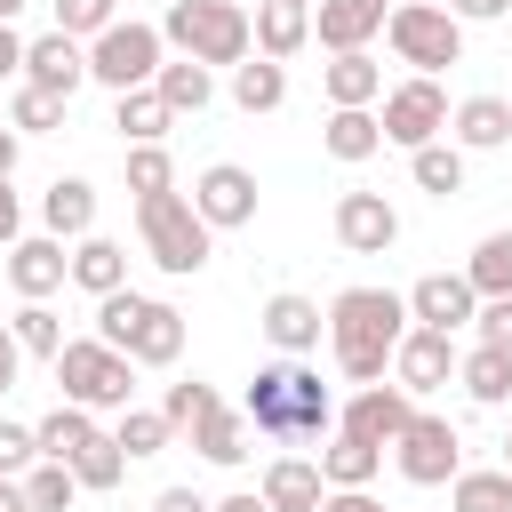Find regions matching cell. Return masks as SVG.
<instances>
[{
  "label": "cell",
  "mask_w": 512,
  "mask_h": 512,
  "mask_svg": "<svg viewBox=\"0 0 512 512\" xmlns=\"http://www.w3.org/2000/svg\"><path fill=\"white\" fill-rule=\"evenodd\" d=\"M384 16H392V0H312V40L328 56H344V48H368L384 32Z\"/></svg>",
  "instance_id": "cell-19"
},
{
  "label": "cell",
  "mask_w": 512,
  "mask_h": 512,
  "mask_svg": "<svg viewBox=\"0 0 512 512\" xmlns=\"http://www.w3.org/2000/svg\"><path fill=\"white\" fill-rule=\"evenodd\" d=\"M40 224H48L56 240L96 232V184H88V176H56V184L40 192Z\"/></svg>",
  "instance_id": "cell-25"
},
{
  "label": "cell",
  "mask_w": 512,
  "mask_h": 512,
  "mask_svg": "<svg viewBox=\"0 0 512 512\" xmlns=\"http://www.w3.org/2000/svg\"><path fill=\"white\" fill-rule=\"evenodd\" d=\"M152 96H160L176 120H192V112H208V104H216V72H208V64H192V56H160Z\"/></svg>",
  "instance_id": "cell-23"
},
{
  "label": "cell",
  "mask_w": 512,
  "mask_h": 512,
  "mask_svg": "<svg viewBox=\"0 0 512 512\" xmlns=\"http://www.w3.org/2000/svg\"><path fill=\"white\" fill-rule=\"evenodd\" d=\"M504 472H512V432H504Z\"/></svg>",
  "instance_id": "cell-57"
},
{
  "label": "cell",
  "mask_w": 512,
  "mask_h": 512,
  "mask_svg": "<svg viewBox=\"0 0 512 512\" xmlns=\"http://www.w3.org/2000/svg\"><path fill=\"white\" fill-rule=\"evenodd\" d=\"M272 512H320V496H328V480H320V464L312 456H272L264 464V488H256Z\"/></svg>",
  "instance_id": "cell-22"
},
{
  "label": "cell",
  "mask_w": 512,
  "mask_h": 512,
  "mask_svg": "<svg viewBox=\"0 0 512 512\" xmlns=\"http://www.w3.org/2000/svg\"><path fill=\"white\" fill-rule=\"evenodd\" d=\"M472 312H480V296H472V280L464 272H424L416 288H408V320L416 328H472Z\"/></svg>",
  "instance_id": "cell-17"
},
{
  "label": "cell",
  "mask_w": 512,
  "mask_h": 512,
  "mask_svg": "<svg viewBox=\"0 0 512 512\" xmlns=\"http://www.w3.org/2000/svg\"><path fill=\"white\" fill-rule=\"evenodd\" d=\"M16 8H32V0H0V16H16Z\"/></svg>",
  "instance_id": "cell-56"
},
{
  "label": "cell",
  "mask_w": 512,
  "mask_h": 512,
  "mask_svg": "<svg viewBox=\"0 0 512 512\" xmlns=\"http://www.w3.org/2000/svg\"><path fill=\"white\" fill-rule=\"evenodd\" d=\"M112 440H120V456L136 464V456H160V448L176 440V424H168L160 408H120V432H112Z\"/></svg>",
  "instance_id": "cell-38"
},
{
  "label": "cell",
  "mask_w": 512,
  "mask_h": 512,
  "mask_svg": "<svg viewBox=\"0 0 512 512\" xmlns=\"http://www.w3.org/2000/svg\"><path fill=\"white\" fill-rule=\"evenodd\" d=\"M152 512H208V496H200V488H160Z\"/></svg>",
  "instance_id": "cell-52"
},
{
  "label": "cell",
  "mask_w": 512,
  "mask_h": 512,
  "mask_svg": "<svg viewBox=\"0 0 512 512\" xmlns=\"http://www.w3.org/2000/svg\"><path fill=\"white\" fill-rule=\"evenodd\" d=\"M232 104H240V112H280V104H288V64H272V56L248 48V56L232 64Z\"/></svg>",
  "instance_id": "cell-30"
},
{
  "label": "cell",
  "mask_w": 512,
  "mask_h": 512,
  "mask_svg": "<svg viewBox=\"0 0 512 512\" xmlns=\"http://www.w3.org/2000/svg\"><path fill=\"white\" fill-rule=\"evenodd\" d=\"M136 232H144V256L160 272H176V280H192L208 264V248H216V232L200 224L192 192H144L136 200Z\"/></svg>",
  "instance_id": "cell-5"
},
{
  "label": "cell",
  "mask_w": 512,
  "mask_h": 512,
  "mask_svg": "<svg viewBox=\"0 0 512 512\" xmlns=\"http://www.w3.org/2000/svg\"><path fill=\"white\" fill-rule=\"evenodd\" d=\"M448 504H456V512H512V472H504V464L456 472V480H448Z\"/></svg>",
  "instance_id": "cell-36"
},
{
  "label": "cell",
  "mask_w": 512,
  "mask_h": 512,
  "mask_svg": "<svg viewBox=\"0 0 512 512\" xmlns=\"http://www.w3.org/2000/svg\"><path fill=\"white\" fill-rule=\"evenodd\" d=\"M464 280H472V296H512V232H488L464 256Z\"/></svg>",
  "instance_id": "cell-37"
},
{
  "label": "cell",
  "mask_w": 512,
  "mask_h": 512,
  "mask_svg": "<svg viewBox=\"0 0 512 512\" xmlns=\"http://www.w3.org/2000/svg\"><path fill=\"white\" fill-rule=\"evenodd\" d=\"M72 280V248L56 240V232H32V240H8V288L24 296V304H48L56 288Z\"/></svg>",
  "instance_id": "cell-14"
},
{
  "label": "cell",
  "mask_w": 512,
  "mask_h": 512,
  "mask_svg": "<svg viewBox=\"0 0 512 512\" xmlns=\"http://www.w3.org/2000/svg\"><path fill=\"white\" fill-rule=\"evenodd\" d=\"M112 16H120V0H56V32H72V40H96Z\"/></svg>",
  "instance_id": "cell-44"
},
{
  "label": "cell",
  "mask_w": 512,
  "mask_h": 512,
  "mask_svg": "<svg viewBox=\"0 0 512 512\" xmlns=\"http://www.w3.org/2000/svg\"><path fill=\"white\" fill-rule=\"evenodd\" d=\"M408 176H416V192H432V200H456L464 192V144H416L408 152Z\"/></svg>",
  "instance_id": "cell-33"
},
{
  "label": "cell",
  "mask_w": 512,
  "mask_h": 512,
  "mask_svg": "<svg viewBox=\"0 0 512 512\" xmlns=\"http://www.w3.org/2000/svg\"><path fill=\"white\" fill-rule=\"evenodd\" d=\"M56 384H64L72 408L104 416V408H128V400H136V360L112 352L104 336H64V352H56Z\"/></svg>",
  "instance_id": "cell-6"
},
{
  "label": "cell",
  "mask_w": 512,
  "mask_h": 512,
  "mask_svg": "<svg viewBox=\"0 0 512 512\" xmlns=\"http://www.w3.org/2000/svg\"><path fill=\"white\" fill-rule=\"evenodd\" d=\"M392 464H400V480H408V488H448V480L464 472V440H456V424H448V416L416 408V416L400 424V440H392Z\"/></svg>",
  "instance_id": "cell-9"
},
{
  "label": "cell",
  "mask_w": 512,
  "mask_h": 512,
  "mask_svg": "<svg viewBox=\"0 0 512 512\" xmlns=\"http://www.w3.org/2000/svg\"><path fill=\"white\" fill-rule=\"evenodd\" d=\"M16 152H24V136H16V128H0V176H16Z\"/></svg>",
  "instance_id": "cell-54"
},
{
  "label": "cell",
  "mask_w": 512,
  "mask_h": 512,
  "mask_svg": "<svg viewBox=\"0 0 512 512\" xmlns=\"http://www.w3.org/2000/svg\"><path fill=\"white\" fill-rule=\"evenodd\" d=\"M384 40H392V56H400L408 72H448V64H464V24H456L440 0H392Z\"/></svg>",
  "instance_id": "cell-7"
},
{
  "label": "cell",
  "mask_w": 512,
  "mask_h": 512,
  "mask_svg": "<svg viewBox=\"0 0 512 512\" xmlns=\"http://www.w3.org/2000/svg\"><path fill=\"white\" fill-rule=\"evenodd\" d=\"M8 328H16L24 360H56V352H64V320H56L48 304H16V320H8Z\"/></svg>",
  "instance_id": "cell-39"
},
{
  "label": "cell",
  "mask_w": 512,
  "mask_h": 512,
  "mask_svg": "<svg viewBox=\"0 0 512 512\" xmlns=\"http://www.w3.org/2000/svg\"><path fill=\"white\" fill-rule=\"evenodd\" d=\"M376 128H384V144H400V152L448 136V96H440V80H432V72H408L400 88H384V96H376Z\"/></svg>",
  "instance_id": "cell-10"
},
{
  "label": "cell",
  "mask_w": 512,
  "mask_h": 512,
  "mask_svg": "<svg viewBox=\"0 0 512 512\" xmlns=\"http://www.w3.org/2000/svg\"><path fill=\"white\" fill-rule=\"evenodd\" d=\"M16 488H24V512H72L80 504V480H72V464H24L16 472Z\"/></svg>",
  "instance_id": "cell-35"
},
{
  "label": "cell",
  "mask_w": 512,
  "mask_h": 512,
  "mask_svg": "<svg viewBox=\"0 0 512 512\" xmlns=\"http://www.w3.org/2000/svg\"><path fill=\"white\" fill-rule=\"evenodd\" d=\"M24 464H40V440H32V424H8V416H0V472L16 480Z\"/></svg>",
  "instance_id": "cell-46"
},
{
  "label": "cell",
  "mask_w": 512,
  "mask_h": 512,
  "mask_svg": "<svg viewBox=\"0 0 512 512\" xmlns=\"http://www.w3.org/2000/svg\"><path fill=\"white\" fill-rule=\"evenodd\" d=\"M336 240H344L352 256H384V248L400 240V208H392L384 192H344V200H336Z\"/></svg>",
  "instance_id": "cell-16"
},
{
  "label": "cell",
  "mask_w": 512,
  "mask_h": 512,
  "mask_svg": "<svg viewBox=\"0 0 512 512\" xmlns=\"http://www.w3.org/2000/svg\"><path fill=\"white\" fill-rule=\"evenodd\" d=\"M112 128H120L128 144H160V136L176 128V112H168L152 88H120V104H112Z\"/></svg>",
  "instance_id": "cell-34"
},
{
  "label": "cell",
  "mask_w": 512,
  "mask_h": 512,
  "mask_svg": "<svg viewBox=\"0 0 512 512\" xmlns=\"http://www.w3.org/2000/svg\"><path fill=\"white\" fill-rule=\"evenodd\" d=\"M256 328L272 336V352H288V360H304L320 336H328V312L312 304V296H296V288H280V296H264V312H256Z\"/></svg>",
  "instance_id": "cell-18"
},
{
  "label": "cell",
  "mask_w": 512,
  "mask_h": 512,
  "mask_svg": "<svg viewBox=\"0 0 512 512\" xmlns=\"http://www.w3.org/2000/svg\"><path fill=\"white\" fill-rule=\"evenodd\" d=\"M72 288H88V296L128 288V248L104 240V232H80V240H72Z\"/></svg>",
  "instance_id": "cell-26"
},
{
  "label": "cell",
  "mask_w": 512,
  "mask_h": 512,
  "mask_svg": "<svg viewBox=\"0 0 512 512\" xmlns=\"http://www.w3.org/2000/svg\"><path fill=\"white\" fill-rule=\"evenodd\" d=\"M240 416H248V432H264V440H320V432H336V392L320 384V368H304V360L280 352L272 368L248 376Z\"/></svg>",
  "instance_id": "cell-1"
},
{
  "label": "cell",
  "mask_w": 512,
  "mask_h": 512,
  "mask_svg": "<svg viewBox=\"0 0 512 512\" xmlns=\"http://www.w3.org/2000/svg\"><path fill=\"white\" fill-rule=\"evenodd\" d=\"M320 152H328V160H344V168H360V160H376V152H384V128H376V104H328V128H320Z\"/></svg>",
  "instance_id": "cell-20"
},
{
  "label": "cell",
  "mask_w": 512,
  "mask_h": 512,
  "mask_svg": "<svg viewBox=\"0 0 512 512\" xmlns=\"http://www.w3.org/2000/svg\"><path fill=\"white\" fill-rule=\"evenodd\" d=\"M384 376H392L408 400L440 392V384L456 376V336H448V328H416V320H408V336L392 344V368H384Z\"/></svg>",
  "instance_id": "cell-11"
},
{
  "label": "cell",
  "mask_w": 512,
  "mask_h": 512,
  "mask_svg": "<svg viewBox=\"0 0 512 512\" xmlns=\"http://www.w3.org/2000/svg\"><path fill=\"white\" fill-rule=\"evenodd\" d=\"M192 448H200L208 464H224V472H232V464H248V416L216 400V408H208V416L192 424Z\"/></svg>",
  "instance_id": "cell-31"
},
{
  "label": "cell",
  "mask_w": 512,
  "mask_h": 512,
  "mask_svg": "<svg viewBox=\"0 0 512 512\" xmlns=\"http://www.w3.org/2000/svg\"><path fill=\"white\" fill-rule=\"evenodd\" d=\"M208 408H216V384H200V376H192V384H168V400H160V416H168L176 432H192Z\"/></svg>",
  "instance_id": "cell-43"
},
{
  "label": "cell",
  "mask_w": 512,
  "mask_h": 512,
  "mask_svg": "<svg viewBox=\"0 0 512 512\" xmlns=\"http://www.w3.org/2000/svg\"><path fill=\"white\" fill-rule=\"evenodd\" d=\"M8 240H24V200H16V184L0 176V248Z\"/></svg>",
  "instance_id": "cell-50"
},
{
  "label": "cell",
  "mask_w": 512,
  "mask_h": 512,
  "mask_svg": "<svg viewBox=\"0 0 512 512\" xmlns=\"http://www.w3.org/2000/svg\"><path fill=\"white\" fill-rule=\"evenodd\" d=\"M448 144H464V152L512 144V104H504V96H464V104L448 112Z\"/></svg>",
  "instance_id": "cell-24"
},
{
  "label": "cell",
  "mask_w": 512,
  "mask_h": 512,
  "mask_svg": "<svg viewBox=\"0 0 512 512\" xmlns=\"http://www.w3.org/2000/svg\"><path fill=\"white\" fill-rule=\"evenodd\" d=\"M0 512H24V488H16L8 472H0Z\"/></svg>",
  "instance_id": "cell-55"
},
{
  "label": "cell",
  "mask_w": 512,
  "mask_h": 512,
  "mask_svg": "<svg viewBox=\"0 0 512 512\" xmlns=\"http://www.w3.org/2000/svg\"><path fill=\"white\" fill-rule=\"evenodd\" d=\"M16 376H24V344H16V328L0 320V400L16 392Z\"/></svg>",
  "instance_id": "cell-47"
},
{
  "label": "cell",
  "mask_w": 512,
  "mask_h": 512,
  "mask_svg": "<svg viewBox=\"0 0 512 512\" xmlns=\"http://www.w3.org/2000/svg\"><path fill=\"white\" fill-rule=\"evenodd\" d=\"M448 16L456 24H496V16H512V0H448Z\"/></svg>",
  "instance_id": "cell-49"
},
{
  "label": "cell",
  "mask_w": 512,
  "mask_h": 512,
  "mask_svg": "<svg viewBox=\"0 0 512 512\" xmlns=\"http://www.w3.org/2000/svg\"><path fill=\"white\" fill-rule=\"evenodd\" d=\"M408 416H416V400H408L400 384H384V376H376V384H360V392H352V400L336 408V432H360V440H376V448H392Z\"/></svg>",
  "instance_id": "cell-15"
},
{
  "label": "cell",
  "mask_w": 512,
  "mask_h": 512,
  "mask_svg": "<svg viewBox=\"0 0 512 512\" xmlns=\"http://www.w3.org/2000/svg\"><path fill=\"white\" fill-rule=\"evenodd\" d=\"M160 40H168L176 56H192V64H208V72H216V64H240V56L256 48L240 0H168Z\"/></svg>",
  "instance_id": "cell-4"
},
{
  "label": "cell",
  "mask_w": 512,
  "mask_h": 512,
  "mask_svg": "<svg viewBox=\"0 0 512 512\" xmlns=\"http://www.w3.org/2000/svg\"><path fill=\"white\" fill-rule=\"evenodd\" d=\"M96 336L112 352H128L136 368H176L184 360V312L160 304V296H136V288L96 296Z\"/></svg>",
  "instance_id": "cell-3"
},
{
  "label": "cell",
  "mask_w": 512,
  "mask_h": 512,
  "mask_svg": "<svg viewBox=\"0 0 512 512\" xmlns=\"http://www.w3.org/2000/svg\"><path fill=\"white\" fill-rule=\"evenodd\" d=\"M80 80H88V40H72V32H40V40H24V88L72 104Z\"/></svg>",
  "instance_id": "cell-13"
},
{
  "label": "cell",
  "mask_w": 512,
  "mask_h": 512,
  "mask_svg": "<svg viewBox=\"0 0 512 512\" xmlns=\"http://www.w3.org/2000/svg\"><path fill=\"white\" fill-rule=\"evenodd\" d=\"M400 336H408V296H392V288H344L328 304V352H336L344 384H376L392 368Z\"/></svg>",
  "instance_id": "cell-2"
},
{
  "label": "cell",
  "mask_w": 512,
  "mask_h": 512,
  "mask_svg": "<svg viewBox=\"0 0 512 512\" xmlns=\"http://www.w3.org/2000/svg\"><path fill=\"white\" fill-rule=\"evenodd\" d=\"M248 32H256V56L288 64V56H296V48L312 40V0H256Z\"/></svg>",
  "instance_id": "cell-21"
},
{
  "label": "cell",
  "mask_w": 512,
  "mask_h": 512,
  "mask_svg": "<svg viewBox=\"0 0 512 512\" xmlns=\"http://www.w3.org/2000/svg\"><path fill=\"white\" fill-rule=\"evenodd\" d=\"M160 56H168V40H160V24H136V16H112L96 40H88V80H104L112 96L120 88H152V72H160Z\"/></svg>",
  "instance_id": "cell-8"
},
{
  "label": "cell",
  "mask_w": 512,
  "mask_h": 512,
  "mask_svg": "<svg viewBox=\"0 0 512 512\" xmlns=\"http://www.w3.org/2000/svg\"><path fill=\"white\" fill-rule=\"evenodd\" d=\"M32 440H40V456H48V464H72V456H80L88 440H104V424H96L88 408H72V400H56V408H48L40 424H32Z\"/></svg>",
  "instance_id": "cell-29"
},
{
  "label": "cell",
  "mask_w": 512,
  "mask_h": 512,
  "mask_svg": "<svg viewBox=\"0 0 512 512\" xmlns=\"http://www.w3.org/2000/svg\"><path fill=\"white\" fill-rule=\"evenodd\" d=\"M312 464H320V480H328V488H368V480L384 472V448H376V440H360V432H328V448H320Z\"/></svg>",
  "instance_id": "cell-27"
},
{
  "label": "cell",
  "mask_w": 512,
  "mask_h": 512,
  "mask_svg": "<svg viewBox=\"0 0 512 512\" xmlns=\"http://www.w3.org/2000/svg\"><path fill=\"white\" fill-rule=\"evenodd\" d=\"M208 512H272V504H264V496H256V488H232V496H216V504H208Z\"/></svg>",
  "instance_id": "cell-53"
},
{
  "label": "cell",
  "mask_w": 512,
  "mask_h": 512,
  "mask_svg": "<svg viewBox=\"0 0 512 512\" xmlns=\"http://www.w3.org/2000/svg\"><path fill=\"white\" fill-rule=\"evenodd\" d=\"M0 80H24V32L0 16Z\"/></svg>",
  "instance_id": "cell-48"
},
{
  "label": "cell",
  "mask_w": 512,
  "mask_h": 512,
  "mask_svg": "<svg viewBox=\"0 0 512 512\" xmlns=\"http://www.w3.org/2000/svg\"><path fill=\"white\" fill-rule=\"evenodd\" d=\"M472 328H480V344H488V352H504V360H512V296H480Z\"/></svg>",
  "instance_id": "cell-45"
},
{
  "label": "cell",
  "mask_w": 512,
  "mask_h": 512,
  "mask_svg": "<svg viewBox=\"0 0 512 512\" xmlns=\"http://www.w3.org/2000/svg\"><path fill=\"white\" fill-rule=\"evenodd\" d=\"M456 384H464L480 408H512V360H504V352H488V344L456 352Z\"/></svg>",
  "instance_id": "cell-32"
},
{
  "label": "cell",
  "mask_w": 512,
  "mask_h": 512,
  "mask_svg": "<svg viewBox=\"0 0 512 512\" xmlns=\"http://www.w3.org/2000/svg\"><path fill=\"white\" fill-rule=\"evenodd\" d=\"M320 512H384V504H376L368 488H328V496H320Z\"/></svg>",
  "instance_id": "cell-51"
},
{
  "label": "cell",
  "mask_w": 512,
  "mask_h": 512,
  "mask_svg": "<svg viewBox=\"0 0 512 512\" xmlns=\"http://www.w3.org/2000/svg\"><path fill=\"white\" fill-rule=\"evenodd\" d=\"M320 88H328V104H376L384 96V64L368 48H344V56L320 64Z\"/></svg>",
  "instance_id": "cell-28"
},
{
  "label": "cell",
  "mask_w": 512,
  "mask_h": 512,
  "mask_svg": "<svg viewBox=\"0 0 512 512\" xmlns=\"http://www.w3.org/2000/svg\"><path fill=\"white\" fill-rule=\"evenodd\" d=\"M72 480H80V488H96V496H104V488H120V480H128L120 440H112V432H104V440H88V448L72 456Z\"/></svg>",
  "instance_id": "cell-40"
},
{
  "label": "cell",
  "mask_w": 512,
  "mask_h": 512,
  "mask_svg": "<svg viewBox=\"0 0 512 512\" xmlns=\"http://www.w3.org/2000/svg\"><path fill=\"white\" fill-rule=\"evenodd\" d=\"M8 128H16V136H48V128H64V96L16 88V96H8Z\"/></svg>",
  "instance_id": "cell-41"
},
{
  "label": "cell",
  "mask_w": 512,
  "mask_h": 512,
  "mask_svg": "<svg viewBox=\"0 0 512 512\" xmlns=\"http://www.w3.org/2000/svg\"><path fill=\"white\" fill-rule=\"evenodd\" d=\"M128 192L144 200V192H176V160L160 152V144H128Z\"/></svg>",
  "instance_id": "cell-42"
},
{
  "label": "cell",
  "mask_w": 512,
  "mask_h": 512,
  "mask_svg": "<svg viewBox=\"0 0 512 512\" xmlns=\"http://www.w3.org/2000/svg\"><path fill=\"white\" fill-rule=\"evenodd\" d=\"M192 208H200L208 232H240V224H256V176L240 160H216V168L192 176Z\"/></svg>",
  "instance_id": "cell-12"
}]
</instances>
